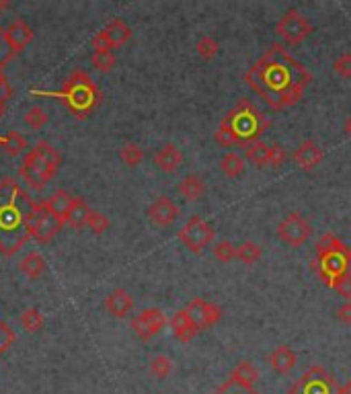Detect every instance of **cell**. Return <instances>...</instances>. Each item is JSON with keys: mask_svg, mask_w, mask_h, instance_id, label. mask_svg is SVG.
I'll return each instance as SVG.
<instances>
[{"mask_svg": "<svg viewBox=\"0 0 351 394\" xmlns=\"http://www.w3.org/2000/svg\"><path fill=\"white\" fill-rule=\"evenodd\" d=\"M146 214H148V220H150L152 224H157V226H161V228H167V226H171L177 218H179L181 210H179V206H177L171 197L161 195V197H157V199L148 206Z\"/></svg>", "mask_w": 351, "mask_h": 394, "instance_id": "4fadbf2b", "label": "cell"}, {"mask_svg": "<svg viewBox=\"0 0 351 394\" xmlns=\"http://www.w3.org/2000/svg\"><path fill=\"white\" fill-rule=\"evenodd\" d=\"M312 267L325 286L333 288L339 277L351 273V248L333 233H325L317 244Z\"/></svg>", "mask_w": 351, "mask_h": 394, "instance_id": "277c9868", "label": "cell"}, {"mask_svg": "<svg viewBox=\"0 0 351 394\" xmlns=\"http://www.w3.org/2000/svg\"><path fill=\"white\" fill-rule=\"evenodd\" d=\"M195 50H197V56H199L201 60L210 62V60H214V58H216V54H218L220 46H218L216 37H212V35H203V37H199V39H197Z\"/></svg>", "mask_w": 351, "mask_h": 394, "instance_id": "d6a6232c", "label": "cell"}, {"mask_svg": "<svg viewBox=\"0 0 351 394\" xmlns=\"http://www.w3.org/2000/svg\"><path fill=\"white\" fill-rule=\"evenodd\" d=\"M6 6H8V2H4V0H2V2H0V10H4Z\"/></svg>", "mask_w": 351, "mask_h": 394, "instance_id": "bcb514c9", "label": "cell"}, {"mask_svg": "<svg viewBox=\"0 0 351 394\" xmlns=\"http://www.w3.org/2000/svg\"><path fill=\"white\" fill-rule=\"evenodd\" d=\"M288 160V152L281 144H269V160H267V166L271 168H279L283 162Z\"/></svg>", "mask_w": 351, "mask_h": 394, "instance_id": "8d00e7d4", "label": "cell"}, {"mask_svg": "<svg viewBox=\"0 0 351 394\" xmlns=\"http://www.w3.org/2000/svg\"><path fill=\"white\" fill-rule=\"evenodd\" d=\"M212 253L220 263H230L237 257V244L232 240H220L212 246Z\"/></svg>", "mask_w": 351, "mask_h": 394, "instance_id": "836d02e7", "label": "cell"}, {"mask_svg": "<svg viewBox=\"0 0 351 394\" xmlns=\"http://www.w3.org/2000/svg\"><path fill=\"white\" fill-rule=\"evenodd\" d=\"M130 39H132L130 25L121 19H113L92 37L90 46H92V52H111L115 48H121Z\"/></svg>", "mask_w": 351, "mask_h": 394, "instance_id": "30bf717a", "label": "cell"}, {"mask_svg": "<svg viewBox=\"0 0 351 394\" xmlns=\"http://www.w3.org/2000/svg\"><path fill=\"white\" fill-rule=\"evenodd\" d=\"M43 322H46V318L37 308H27L21 313V326L27 333H39L43 328Z\"/></svg>", "mask_w": 351, "mask_h": 394, "instance_id": "1f68e13d", "label": "cell"}, {"mask_svg": "<svg viewBox=\"0 0 351 394\" xmlns=\"http://www.w3.org/2000/svg\"><path fill=\"white\" fill-rule=\"evenodd\" d=\"M23 121H25V126L31 128V130H41V128L50 121V115H48V111H46L41 105H33V107H29V109L25 111Z\"/></svg>", "mask_w": 351, "mask_h": 394, "instance_id": "f1b7e54d", "label": "cell"}, {"mask_svg": "<svg viewBox=\"0 0 351 394\" xmlns=\"http://www.w3.org/2000/svg\"><path fill=\"white\" fill-rule=\"evenodd\" d=\"M245 82L271 109L283 111L304 99L312 75L281 43H271L245 72Z\"/></svg>", "mask_w": 351, "mask_h": 394, "instance_id": "6da1fadb", "label": "cell"}, {"mask_svg": "<svg viewBox=\"0 0 351 394\" xmlns=\"http://www.w3.org/2000/svg\"><path fill=\"white\" fill-rule=\"evenodd\" d=\"M58 166H60V155L58 150L48 144V142H39L35 144L25 158H23V164L19 168L21 177L35 189H41L46 187L58 173Z\"/></svg>", "mask_w": 351, "mask_h": 394, "instance_id": "5b68a950", "label": "cell"}, {"mask_svg": "<svg viewBox=\"0 0 351 394\" xmlns=\"http://www.w3.org/2000/svg\"><path fill=\"white\" fill-rule=\"evenodd\" d=\"M19 271L29 279H39L48 271V261L39 253H27L19 261Z\"/></svg>", "mask_w": 351, "mask_h": 394, "instance_id": "603a6c76", "label": "cell"}, {"mask_svg": "<svg viewBox=\"0 0 351 394\" xmlns=\"http://www.w3.org/2000/svg\"><path fill=\"white\" fill-rule=\"evenodd\" d=\"M0 335H4V337H12V335H10V331H8L2 322H0ZM4 347H6V345H4V343H0V351H2Z\"/></svg>", "mask_w": 351, "mask_h": 394, "instance_id": "7bdbcfd3", "label": "cell"}, {"mask_svg": "<svg viewBox=\"0 0 351 394\" xmlns=\"http://www.w3.org/2000/svg\"><path fill=\"white\" fill-rule=\"evenodd\" d=\"M2 35H4L6 46H8L12 52H23V50L33 41V37H35L31 25H29L25 19H14V21H10V23L6 25V29H4Z\"/></svg>", "mask_w": 351, "mask_h": 394, "instance_id": "5bb4252c", "label": "cell"}, {"mask_svg": "<svg viewBox=\"0 0 351 394\" xmlns=\"http://www.w3.org/2000/svg\"><path fill=\"white\" fill-rule=\"evenodd\" d=\"M343 132H345V136L351 140V113L348 115V119H345V124H343Z\"/></svg>", "mask_w": 351, "mask_h": 394, "instance_id": "ee69618b", "label": "cell"}, {"mask_svg": "<svg viewBox=\"0 0 351 394\" xmlns=\"http://www.w3.org/2000/svg\"><path fill=\"white\" fill-rule=\"evenodd\" d=\"M333 72L339 75L341 79H351V54L345 52L333 62Z\"/></svg>", "mask_w": 351, "mask_h": 394, "instance_id": "f35d334b", "label": "cell"}, {"mask_svg": "<svg viewBox=\"0 0 351 394\" xmlns=\"http://www.w3.org/2000/svg\"><path fill=\"white\" fill-rule=\"evenodd\" d=\"M187 311H189V315L193 316V320L197 322V326L201 331L214 326L222 318V308L218 304H214V302L203 300V298H193L187 304Z\"/></svg>", "mask_w": 351, "mask_h": 394, "instance_id": "9a60e30c", "label": "cell"}, {"mask_svg": "<svg viewBox=\"0 0 351 394\" xmlns=\"http://www.w3.org/2000/svg\"><path fill=\"white\" fill-rule=\"evenodd\" d=\"M339 394H341V393H339Z\"/></svg>", "mask_w": 351, "mask_h": 394, "instance_id": "c3c4849f", "label": "cell"}, {"mask_svg": "<svg viewBox=\"0 0 351 394\" xmlns=\"http://www.w3.org/2000/svg\"><path fill=\"white\" fill-rule=\"evenodd\" d=\"M173 359L169 357V355H154L152 359H150V374L157 378V380H165V378H169L171 376V372H173Z\"/></svg>", "mask_w": 351, "mask_h": 394, "instance_id": "f546056e", "label": "cell"}, {"mask_svg": "<svg viewBox=\"0 0 351 394\" xmlns=\"http://www.w3.org/2000/svg\"><path fill=\"white\" fill-rule=\"evenodd\" d=\"M230 380L237 382V384H241V386H245V388H253L255 382L259 380V370H257L249 359H243V362H239V364L232 368Z\"/></svg>", "mask_w": 351, "mask_h": 394, "instance_id": "cb8c5ba5", "label": "cell"}, {"mask_svg": "<svg viewBox=\"0 0 351 394\" xmlns=\"http://www.w3.org/2000/svg\"><path fill=\"white\" fill-rule=\"evenodd\" d=\"M177 191L183 199L187 201H197L203 197L205 193V183L199 175H187L181 179V183L177 185Z\"/></svg>", "mask_w": 351, "mask_h": 394, "instance_id": "7402d4cb", "label": "cell"}, {"mask_svg": "<svg viewBox=\"0 0 351 394\" xmlns=\"http://www.w3.org/2000/svg\"><path fill=\"white\" fill-rule=\"evenodd\" d=\"M237 257H239L245 265H255V263L261 261L263 248H261L257 242H253V240H245L243 244L237 246Z\"/></svg>", "mask_w": 351, "mask_h": 394, "instance_id": "4316f807", "label": "cell"}, {"mask_svg": "<svg viewBox=\"0 0 351 394\" xmlns=\"http://www.w3.org/2000/svg\"><path fill=\"white\" fill-rule=\"evenodd\" d=\"M214 394H259L255 388H245V386H241V384H237V382H232L230 378L216 391Z\"/></svg>", "mask_w": 351, "mask_h": 394, "instance_id": "ab89813d", "label": "cell"}, {"mask_svg": "<svg viewBox=\"0 0 351 394\" xmlns=\"http://www.w3.org/2000/svg\"><path fill=\"white\" fill-rule=\"evenodd\" d=\"M171 331H173L177 341H181V343H189V341H193L201 333V328L197 326V322L193 320V316L189 315L187 308H181V311H177L175 315H173V318H171Z\"/></svg>", "mask_w": 351, "mask_h": 394, "instance_id": "ac0fdd59", "label": "cell"}, {"mask_svg": "<svg viewBox=\"0 0 351 394\" xmlns=\"http://www.w3.org/2000/svg\"><path fill=\"white\" fill-rule=\"evenodd\" d=\"M333 290H335L341 298H345V302H351V273L350 275L339 277V279L333 284Z\"/></svg>", "mask_w": 351, "mask_h": 394, "instance_id": "60d3db41", "label": "cell"}, {"mask_svg": "<svg viewBox=\"0 0 351 394\" xmlns=\"http://www.w3.org/2000/svg\"><path fill=\"white\" fill-rule=\"evenodd\" d=\"M312 233H314L312 224L300 212H290L277 224V237L281 238V242H285L292 248L302 246L308 238L312 237Z\"/></svg>", "mask_w": 351, "mask_h": 394, "instance_id": "8fae6325", "label": "cell"}, {"mask_svg": "<svg viewBox=\"0 0 351 394\" xmlns=\"http://www.w3.org/2000/svg\"><path fill=\"white\" fill-rule=\"evenodd\" d=\"M350 54H351V50H350Z\"/></svg>", "mask_w": 351, "mask_h": 394, "instance_id": "7dc6e473", "label": "cell"}, {"mask_svg": "<svg viewBox=\"0 0 351 394\" xmlns=\"http://www.w3.org/2000/svg\"><path fill=\"white\" fill-rule=\"evenodd\" d=\"M269 364H271V368H273L277 374L285 376V374H290V372L296 368L298 355H296V351H294L290 345H279V347H275L273 353L269 355Z\"/></svg>", "mask_w": 351, "mask_h": 394, "instance_id": "ffe728a7", "label": "cell"}, {"mask_svg": "<svg viewBox=\"0 0 351 394\" xmlns=\"http://www.w3.org/2000/svg\"><path fill=\"white\" fill-rule=\"evenodd\" d=\"M167 316L161 308H144L138 315L132 318L130 328L134 331V335L140 341H150L152 337H157L159 333H163V328L167 326Z\"/></svg>", "mask_w": 351, "mask_h": 394, "instance_id": "7c38bea8", "label": "cell"}, {"mask_svg": "<svg viewBox=\"0 0 351 394\" xmlns=\"http://www.w3.org/2000/svg\"><path fill=\"white\" fill-rule=\"evenodd\" d=\"M314 31V25L304 17L298 8H288L279 21L275 23V33L288 43V46H300L304 39H308Z\"/></svg>", "mask_w": 351, "mask_h": 394, "instance_id": "8992f818", "label": "cell"}, {"mask_svg": "<svg viewBox=\"0 0 351 394\" xmlns=\"http://www.w3.org/2000/svg\"><path fill=\"white\" fill-rule=\"evenodd\" d=\"M341 386L323 366H312L302 378H298L288 394H339Z\"/></svg>", "mask_w": 351, "mask_h": 394, "instance_id": "ba28073f", "label": "cell"}, {"mask_svg": "<svg viewBox=\"0 0 351 394\" xmlns=\"http://www.w3.org/2000/svg\"><path fill=\"white\" fill-rule=\"evenodd\" d=\"M64 224L54 216L48 204H35L27 216V233L39 242H52Z\"/></svg>", "mask_w": 351, "mask_h": 394, "instance_id": "52a82bcc", "label": "cell"}, {"mask_svg": "<svg viewBox=\"0 0 351 394\" xmlns=\"http://www.w3.org/2000/svg\"><path fill=\"white\" fill-rule=\"evenodd\" d=\"M90 64L101 70V72H109L115 64H117V58L113 52H92L90 56Z\"/></svg>", "mask_w": 351, "mask_h": 394, "instance_id": "e575fe53", "label": "cell"}, {"mask_svg": "<svg viewBox=\"0 0 351 394\" xmlns=\"http://www.w3.org/2000/svg\"><path fill=\"white\" fill-rule=\"evenodd\" d=\"M177 238L181 240L183 246H187L191 253H201L205 246H210L216 238V230L210 222H205L203 218L199 216H193L189 218L183 228L179 230Z\"/></svg>", "mask_w": 351, "mask_h": 394, "instance_id": "9c48e42d", "label": "cell"}, {"mask_svg": "<svg viewBox=\"0 0 351 394\" xmlns=\"http://www.w3.org/2000/svg\"><path fill=\"white\" fill-rule=\"evenodd\" d=\"M341 394H351V378L345 382V386H341V391H339Z\"/></svg>", "mask_w": 351, "mask_h": 394, "instance_id": "f6af8a7d", "label": "cell"}, {"mask_svg": "<svg viewBox=\"0 0 351 394\" xmlns=\"http://www.w3.org/2000/svg\"><path fill=\"white\" fill-rule=\"evenodd\" d=\"M88 216H90V208H88L87 201L83 197H74V204L70 208L66 224H70L74 228H87Z\"/></svg>", "mask_w": 351, "mask_h": 394, "instance_id": "484cf974", "label": "cell"}, {"mask_svg": "<svg viewBox=\"0 0 351 394\" xmlns=\"http://www.w3.org/2000/svg\"><path fill=\"white\" fill-rule=\"evenodd\" d=\"M2 144H4V148H6V152H8L10 157H19V155L23 152V148H27L25 138L19 136V134H10Z\"/></svg>", "mask_w": 351, "mask_h": 394, "instance_id": "74e56055", "label": "cell"}, {"mask_svg": "<svg viewBox=\"0 0 351 394\" xmlns=\"http://www.w3.org/2000/svg\"><path fill=\"white\" fill-rule=\"evenodd\" d=\"M292 158H294L298 168H302V170H314L321 164V160L325 158V152H323L321 144H317L314 140H304V142L298 144V148L294 150Z\"/></svg>", "mask_w": 351, "mask_h": 394, "instance_id": "e0dca14e", "label": "cell"}, {"mask_svg": "<svg viewBox=\"0 0 351 394\" xmlns=\"http://www.w3.org/2000/svg\"><path fill=\"white\" fill-rule=\"evenodd\" d=\"M35 204L10 179L0 183V250L10 255L27 240V216Z\"/></svg>", "mask_w": 351, "mask_h": 394, "instance_id": "3957f363", "label": "cell"}, {"mask_svg": "<svg viewBox=\"0 0 351 394\" xmlns=\"http://www.w3.org/2000/svg\"><path fill=\"white\" fill-rule=\"evenodd\" d=\"M87 228L92 235H105L109 230V218L101 212H94L90 210V216H88Z\"/></svg>", "mask_w": 351, "mask_h": 394, "instance_id": "d590c367", "label": "cell"}, {"mask_svg": "<svg viewBox=\"0 0 351 394\" xmlns=\"http://www.w3.org/2000/svg\"><path fill=\"white\" fill-rule=\"evenodd\" d=\"M103 306H105V311H107L109 316H113V318H126L134 311V298H132V294L126 288H115V290H111L105 296Z\"/></svg>", "mask_w": 351, "mask_h": 394, "instance_id": "2e32d148", "label": "cell"}, {"mask_svg": "<svg viewBox=\"0 0 351 394\" xmlns=\"http://www.w3.org/2000/svg\"><path fill=\"white\" fill-rule=\"evenodd\" d=\"M271 128V121L265 113L249 99H241L232 109L226 111L214 138L220 146H251L261 140L265 132Z\"/></svg>", "mask_w": 351, "mask_h": 394, "instance_id": "7a4b0ae2", "label": "cell"}, {"mask_svg": "<svg viewBox=\"0 0 351 394\" xmlns=\"http://www.w3.org/2000/svg\"><path fill=\"white\" fill-rule=\"evenodd\" d=\"M119 158H121V162H123L126 166H138V164H142V160H144V150H142V146L136 144V142H126V144L119 148Z\"/></svg>", "mask_w": 351, "mask_h": 394, "instance_id": "4dcf8cb0", "label": "cell"}, {"mask_svg": "<svg viewBox=\"0 0 351 394\" xmlns=\"http://www.w3.org/2000/svg\"><path fill=\"white\" fill-rule=\"evenodd\" d=\"M337 320L339 322H343V324H351V302H345V304H341L339 308H337Z\"/></svg>", "mask_w": 351, "mask_h": 394, "instance_id": "b9f144b4", "label": "cell"}, {"mask_svg": "<svg viewBox=\"0 0 351 394\" xmlns=\"http://www.w3.org/2000/svg\"><path fill=\"white\" fill-rule=\"evenodd\" d=\"M220 168H222V173L228 179H237V177H241L245 173L247 160L241 157V155H237V152H228V155H224V157L220 158Z\"/></svg>", "mask_w": 351, "mask_h": 394, "instance_id": "d4e9b609", "label": "cell"}, {"mask_svg": "<svg viewBox=\"0 0 351 394\" xmlns=\"http://www.w3.org/2000/svg\"><path fill=\"white\" fill-rule=\"evenodd\" d=\"M46 204H48V208L54 212V216H56L62 224H66L68 214H70V208H72V204H74V195H70V193L64 191V189H58V191L52 193V197H50Z\"/></svg>", "mask_w": 351, "mask_h": 394, "instance_id": "44dd1931", "label": "cell"}, {"mask_svg": "<svg viewBox=\"0 0 351 394\" xmlns=\"http://www.w3.org/2000/svg\"><path fill=\"white\" fill-rule=\"evenodd\" d=\"M154 164H157V168L159 170H163V173H177L179 168H181V164H183V152L177 148L175 144H171V142H167V144H163L157 152H154Z\"/></svg>", "mask_w": 351, "mask_h": 394, "instance_id": "d6986e66", "label": "cell"}, {"mask_svg": "<svg viewBox=\"0 0 351 394\" xmlns=\"http://www.w3.org/2000/svg\"><path fill=\"white\" fill-rule=\"evenodd\" d=\"M245 160H249L251 164H255V166H259V168L267 166V160H269V144H265V142L259 140V142L247 146V148H245Z\"/></svg>", "mask_w": 351, "mask_h": 394, "instance_id": "83f0119b", "label": "cell"}]
</instances>
